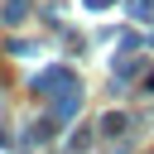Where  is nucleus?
<instances>
[{
    "label": "nucleus",
    "instance_id": "obj_1",
    "mask_svg": "<svg viewBox=\"0 0 154 154\" xmlns=\"http://www.w3.org/2000/svg\"><path fill=\"white\" fill-rule=\"evenodd\" d=\"M0 14H5V19H19V14H24V0H5V10H0Z\"/></svg>",
    "mask_w": 154,
    "mask_h": 154
}]
</instances>
